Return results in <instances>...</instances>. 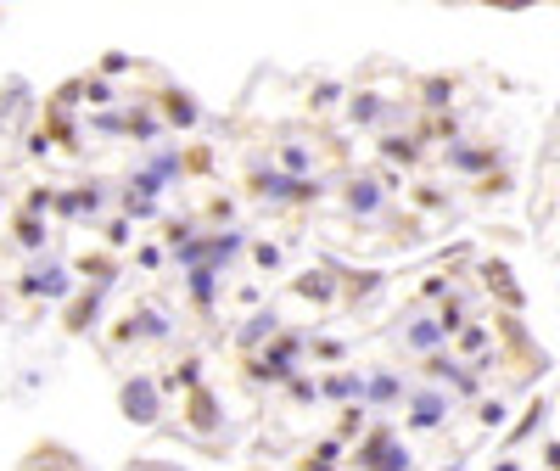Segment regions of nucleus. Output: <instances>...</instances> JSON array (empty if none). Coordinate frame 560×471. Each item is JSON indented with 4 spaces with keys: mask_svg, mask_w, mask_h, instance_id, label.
Masks as SVG:
<instances>
[{
    "mask_svg": "<svg viewBox=\"0 0 560 471\" xmlns=\"http://www.w3.org/2000/svg\"><path fill=\"white\" fill-rule=\"evenodd\" d=\"M409 421H415V427H437V421H443V399H432V393L415 399V415H409Z\"/></svg>",
    "mask_w": 560,
    "mask_h": 471,
    "instance_id": "obj_2",
    "label": "nucleus"
},
{
    "mask_svg": "<svg viewBox=\"0 0 560 471\" xmlns=\"http://www.w3.org/2000/svg\"><path fill=\"white\" fill-rule=\"evenodd\" d=\"M376 113H381L376 96H359V101H353V118H376Z\"/></svg>",
    "mask_w": 560,
    "mask_h": 471,
    "instance_id": "obj_5",
    "label": "nucleus"
},
{
    "mask_svg": "<svg viewBox=\"0 0 560 471\" xmlns=\"http://www.w3.org/2000/svg\"><path fill=\"white\" fill-rule=\"evenodd\" d=\"M348 202H353V208H359V214H370V208H376V202H381L376 180H359V186L348 191Z\"/></svg>",
    "mask_w": 560,
    "mask_h": 471,
    "instance_id": "obj_3",
    "label": "nucleus"
},
{
    "mask_svg": "<svg viewBox=\"0 0 560 471\" xmlns=\"http://www.w3.org/2000/svg\"><path fill=\"white\" fill-rule=\"evenodd\" d=\"M264 331H275V314H258V320H252V326L241 331V343H258V337H264Z\"/></svg>",
    "mask_w": 560,
    "mask_h": 471,
    "instance_id": "obj_4",
    "label": "nucleus"
},
{
    "mask_svg": "<svg viewBox=\"0 0 560 471\" xmlns=\"http://www.w3.org/2000/svg\"><path fill=\"white\" fill-rule=\"evenodd\" d=\"M482 421H488V427H499V421H504V404H499V399L482 404Z\"/></svg>",
    "mask_w": 560,
    "mask_h": 471,
    "instance_id": "obj_7",
    "label": "nucleus"
},
{
    "mask_svg": "<svg viewBox=\"0 0 560 471\" xmlns=\"http://www.w3.org/2000/svg\"><path fill=\"white\" fill-rule=\"evenodd\" d=\"M124 415H129V421H140V427H152V421H157V387L146 382V376L124 387Z\"/></svg>",
    "mask_w": 560,
    "mask_h": 471,
    "instance_id": "obj_1",
    "label": "nucleus"
},
{
    "mask_svg": "<svg viewBox=\"0 0 560 471\" xmlns=\"http://www.w3.org/2000/svg\"><path fill=\"white\" fill-rule=\"evenodd\" d=\"M448 90H454V85H443V79H437V85H426V101H432V107H443Z\"/></svg>",
    "mask_w": 560,
    "mask_h": 471,
    "instance_id": "obj_6",
    "label": "nucleus"
}]
</instances>
